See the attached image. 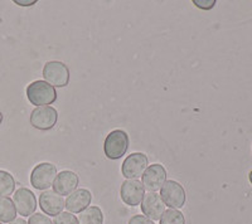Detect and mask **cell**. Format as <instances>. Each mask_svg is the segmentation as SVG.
<instances>
[{"instance_id": "cell-10", "label": "cell", "mask_w": 252, "mask_h": 224, "mask_svg": "<svg viewBox=\"0 0 252 224\" xmlns=\"http://www.w3.org/2000/svg\"><path fill=\"white\" fill-rule=\"evenodd\" d=\"M13 201H14L17 213H19V216L22 217L32 216L37 209V199H35L34 193L27 188L18 189L13 196Z\"/></svg>"}, {"instance_id": "cell-19", "label": "cell", "mask_w": 252, "mask_h": 224, "mask_svg": "<svg viewBox=\"0 0 252 224\" xmlns=\"http://www.w3.org/2000/svg\"><path fill=\"white\" fill-rule=\"evenodd\" d=\"M53 224H80V223H78L77 218H76L72 213L62 212L61 214H58L57 217H55Z\"/></svg>"}, {"instance_id": "cell-18", "label": "cell", "mask_w": 252, "mask_h": 224, "mask_svg": "<svg viewBox=\"0 0 252 224\" xmlns=\"http://www.w3.org/2000/svg\"><path fill=\"white\" fill-rule=\"evenodd\" d=\"M159 221H160L159 224H186L183 213L179 212L178 209L165 210Z\"/></svg>"}, {"instance_id": "cell-5", "label": "cell", "mask_w": 252, "mask_h": 224, "mask_svg": "<svg viewBox=\"0 0 252 224\" xmlns=\"http://www.w3.org/2000/svg\"><path fill=\"white\" fill-rule=\"evenodd\" d=\"M43 77L53 87H66L69 82V69L62 62H47L43 68Z\"/></svg>"}, {"instance_id": "cell-25", "label": "cell", "mask_w": 252, "mask_h": 224, "mask_svg": "<svg viewBox=\"0 0 252 224\" xmlns=\"http://www.w3.org/2000/svg\"><path fill=\"white\" fill-rule=\"evenodd\" d=\"M1 122H3V113L0 111V125H1Z\"/></svg>"}, {"instance_id": "cell-16", "label": "cell", "mask_w": 252, "mask_h": 224, "mask_svg": "<svg viewBox=\"0 0 252 224\" xmlns=\"http://www.w3.org/2000/svg\"><path fill=\"white\" fill-rule=\"evenodd\" d=\"M103 214L98 207H89L80 213L78 223L80 224H102Z\"/></svg>"}, {"instance_id": "cell-12", "label": "cell", "mask_w": 252, "mask_h": 224, "mask_svg": "<svg viewBox=\"0 0 252 224\" xmlns=\"http://www.w3.org/2000/svg\"><path fill=\"white\" fill-rule=\"evenodd\" d=\"M78 183H80V179L76 172L63 170L56 176V180L53 183V192L57 193L61 196H69L77 189Z\"/></svg>"}, {"instance_id": "cell-23", "label": "cell", "mask_w": 252, "mask_h": 224, "mask_svg": "<svg viewBox=\"0 0 252 224\" xmlns=\"http://www.w3.org/2000/svg\"><path fill=\"white\" fill-rule=\"evenodd\" d=\"M14 3L20 6H31L37 4V0H27V1L26 0H14Z\"/></svg>"}, {"instance_id": "cell-14", "label": "cell", "mask_w": 252, "mask_h": 224, "mask_svg": "<svg viewBox=\"0 0 252 224\" xmlns=\"http://www.w3.org/2000/svg\"><path fill=\"white\" fill-rule=\"evenodd\" d=\"M92 196L87 189H76L67 196L64 207L69 213H82L91 204Z\"/></svg>"}, {"instance_id": "cell-17", "label": "cell", "mask_w": 252, "mask_h": 224, "mask_svg": "<svg viewBox=\"0 0 252 224\" xmlns=\"http://www.w3.org/2000/svg\"><path fill=\"white\" fill-rule=\"evenodd\" d=\"M15 190V180L10 172L0 170V196H12Z\"/></svg>"}, {"instance_id": "cell-6", "label": "cell", "mask_w": 252, "mask_h": 224, "mask_svg": "<svg viewBox=\"0 0 252 224\" xmlns=\"http://www.w3.org/2000/svg\"><path fill=\"white\" fill-rule=\"evenodd\" d=\"M58 120V112L55 107L42 106L35 107L31 113V124L37 130L47 131L55 127Z\"/></svg>"}, {"instance_id": "cell-4", "label": "cell", "mask_w": 252, "mask_h": 224, "mask_svg": "<svg viewBox=\"0 0 252 224\" xmlns=\"http://www.w3.org/2000/svg\"><path fill=\"white\" fill-rule=\"evenodd\" d=\"M164 204L170 209H181L186 204V190L178 181L166 180L160 189Z\"/></svg>"}, {"instance_id": "cell-20", "label": "cell", "mask_w": 252, "mask_h": 224, "mask_svg": "<svg viewBox=\"0 0 252 224\" xmlns=\"http://www.w3.org/2000/svg\"><path fill=\"white\" fill-rule=\"evenodd\" d=\"M28 224H53V222L42 213H34L29 217Z\"/></svg>"}, {"instance_id": "cell-2", "label": "cell", "mask_w": 252, "mask_h": 224, "mask_svg": "<svg viewBox=\"0 0 252 224\" xmlns=\"http://www.w3.org/2000/svg\"><path fill=\"white\" fill-rule=\"evenodd\" d=\"M129 149V135L124 130H114L103 142V151L110 160H119Z\"/></svg>"}, {"instance_id": "cell-7", "label": "cell", "mask_w": 252, "mask_h": 224, "mask_svg": "<svg viewBox=\"0 0 252 224\" xmlns=\"http://www.w3.org/2000/svg\"><path fill=\"white\" fill-rule=\"evenodd\" d=\"M149 160L143 152H134L124 160L121 172L126 179H139L148 169Z\"/></svg>"}, {"instance_id": "cell-13", "label": "cell", "mask_w": 252, "mask_h": 224, "mask_svg": "<svg viewBox=\"0 0 252 224\" xmlns=\"http://www.w3.org/2000/svg\"><path fill=\"white\" fill-rule=\"evenodd\" d=\"M39 208L47 216L57 217L64 208L63 196H58L53 190H46L39 196Z\"/></svg>"}, {"instance_id": "cell-27", "label": "cell", "mask_w": 252, "mask_h": 224, "mask_svg": "<svg viewBox=\"0 0 252 224\" xmlns=\"http://www.w3.org/2000/svg\"><path fill=\"white\" fill-rule=\"evenodd\" d=\"M0 224H3V223H1V222H0Z\"/></svg>"}, {"instance_id": "cell-8", "label": "cell", "mask_w": 252, "mask_h": 224, "mask_svg": "<svg viewBox=\"0 0 252 224\" xmlns=\"http://www.w3.org/2000/svg\"><path fill=\"white\" fill-rule=\"evenodd\" d=\"M121 199L130 207H138L145 196V188L139 179H126L121 184Z\"/></svg>"}, {"instance_id": "cell-15", "label": "cell", "mask_w": 252, "mask_h": 224, "mask_svg": "<svg viewBox=\"0 0 252 224\" xmlns=\"http://www.w3.org/2000/svg\"><path fill=\"white\" fill-rule=\"evenodd\" d=\"M17 219V209L14 201L9 196H0V222L10 223Z\"/></svg>"}, {"instance_id": "cell-11", "label": "cell", "mask_w": 252, "mask_h": 224, "mask_svg": "<svg viewBox=\"0 0 252 224\" xmlns=\"http://www.w3.org/2000/svg\"><path fill=\"white\" fill-rule=\"evenodd\" d=\"M141 212L150 221L160 219L163 213L165 212V204H164L160 194L148 193L146 196H144L143 200H141Z\"/></svg>"}, {"instance_id": "cell-3", "label": "cell", "mask_w": 252, "mask_h": 224, "mask_svg": "<svg viewBox=\"0 0 252 224\" xmlns=\"http://www.w3.org/2000/svg\"><path fill=\"white\" fill-rule=\"evenodd\" d=\"M57 176V168L51 163H40L31 174V184L38 190H48L53 187Z\"/></svg>"}, {"instance_id": "cell-21", "label": "cell", "mask_w": 252, "mask_h": 224, "mask_svg": "<svg viewBox=\"0 0 252 224\" xmlns=\"http://www.w3.org/2000/svg\"><path fill=\"white\" fill-rule=\"evenodd\" d=\"M193 3L197 8L209 10V9H212L216 5V0H193Z\"/></svg>"}, {"instance_id": "cell-26", "label": "cell", "mask_w": 252, "mask_h": 224, "mask_svg": "<svg viewBox=\"0 0 252 224\" xmlns=\"http://www.w3.org/2000/svg\"><path fill=\"white\" fill-rule=\"evenodd\" d=\"M249 179H250V181H251V184H252V170H251V171H250V175H249Z\"/></svg>"}, {"instance_id": "cell-22", "label": "cell", "mask_w": 252, "mask_h": 224, "mask_svg": "<svg viewBox=\"0 0 252 224\" xmlns=\"http://www.w3.org/2000/svg\"><path fill=\"white\" fill-rule=\"evenodd\" d=\"M129 224H154V222L146 218L145 216H134L130 218Z\"/></svg>"}, {"instance_id": "cell-9", "label": "cell", "mask_w": 252, "mask_h": 224, "mask_svg": "<svg viewBox=\"0 0 252 224\" xmlns=\"http://www.w3.org/2000/svg\"><path fill=\"white\" fill-rule=\"evenodd\" d=\"M143 185L148 192L155 193L166 181V170L161 164H153L148 167L143 174Z\"/></svg>"}, {"instance_id": "cell-1", "label": "cell", "mask_w": 252, "mask_h": 224, "mask_svg": "<svg viewBox=\"0 0 252 224\" xmlns=\"http://www.w3.org/2000/svg\"><path fill=\"white\" fill-rule=\"evenodd\" d=\"M27 98L35 107L49 106L57 100V92L46 81H34L27 87Z\"/></svg>"}, {"instance_id": "cell-24", "label": "cell", "mask_w": 252, "mask_h": 224, "mask_svg": "<svg viewBox=\"0 0 252 224\" xmlns=\"http://www.w3.org/2000/svg\"><path fill=\"white\" fill-rule=\"evenodd\" d=\"M9 224H28V223H27L23 218H17V219H14L13 222H10Z\"/></svg>"}]
</instances>
